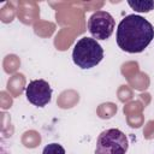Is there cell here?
I'll return each instance as SVG.
<instances>
[{"mask_svg":"<svg viewBox=\"0 0 154 154\" xmlns=\"http://www.w3.org/2000/svg\"><path fill=\"white\" fill-rule=\"evenodd\" d=\"M42 154H65V149L59 143H49L43 148Z\"/></svg>","mask_w":154,"mask_h":154,"instance_id":"cell-7","label":"cell"},{"mask_svg":"<svg viewBox=\"0 0 154 154\" xmlns=\"http://www.w3.org/2000/svg\"><path fill=\"white\" fill-rule=\"evenodd\" d=\"M114 26L116 22L113 17L106 11H96L88 19V30L96 41L109 38Z\"/></svg>","mask_w":154,"mask_h":154,"instance_id":"cell-4","label":"cell"},{"mask_svg":"<svg viewBox=\"0 0 154 154\" xmlns=\"http://www.w3.org/2000/svg\"><path fill=\"white\" fill-rule=\"evenodd\" d=\"M102 59L103 48L95 38L82 37L76 42L72 51V60L79 69H91L99 65Z\"/></svg>","mask_w":154,"mask_h":154,"instance_id":"cell-2","label":"cell"},{"mask_svg":"<svg viewBox=\"0 0 154 154\" xmlns=\"http://www.w3.org/2000/svg\"><path fill=\"white\" fill-rule=\"evenodd\" d=\"M154 38V28L138 14L125 16L117 26L116 40L119 48L128 53H141Z\"/></svg>","mask_w":154,"mask_h":154,"instance_id":"cell-1","label":"cell"},{"mask_svg":"<svg viewBox=\"0 0 154 154\" xmlns=\"http://www.w3.org/2000/svg\"><path fill=\"white\" fill-rule=\"evenodd\" d=\"M26 99L30 103L37 107H45L52 99V88L45 79L30 81L25 89Z\"/></svg>","mask_w":154,"mask_h":154,"instance_id":"cell-5","label":"cell"},{"mask_svg":"<svg viewBox=\"0 0 154 154\" xmlns=\"http://www.w3.org/2000/svg\"><path fill=\"white\" fill-rule=\"evenodd\" d=\"M129 148L126 135L119 129H107L96 140L95 154H125Z\"/></svg>","mask_w":154,"mask_h":154,"instance_id":"cell-3","label":"cell"},{"mask_svg":"<svg viewBox=\"0 0 154 154\" xmlns=\"http://www.w3.org/2000/svg\"><path fill=\"white\" fill-rule=\"evenodd\" d=\"M128 5L136 12H142V13H147L154 10L153 0H135V1L128 0Z\"/></svg>","mask_w":154,"mask_h":154,"instance_id":"cell-6","label":"cell"}]
</instances>
